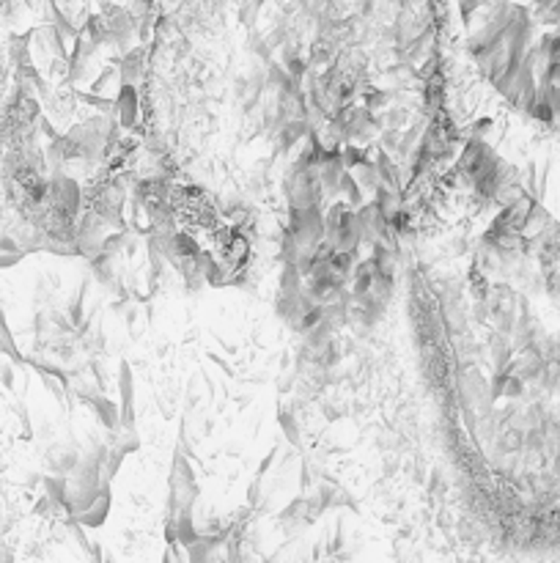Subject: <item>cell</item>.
<instances>
[{"label": "cell", "mask_w": 560, "mask_h": 563, "mask_svg": "<svg viewBox=\"0 0 560 563\" xmlns=\"http://www.w3.org/2000/svg\"><path fill=\"white\" fill-rule=\"evenodd\" d=\"M31 349L69 366L91 360L102 343V300L94 278L83 267H53L33 281Z\"/></svg>", "instance_id": "1"}]
</instances>
